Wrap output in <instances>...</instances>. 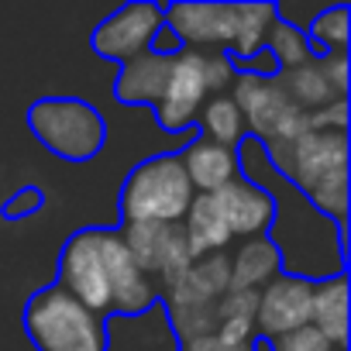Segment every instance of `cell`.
<instances>
[{
	"mask_svg": "<svg viewBox=\"0 0 351 351\" xmlns=\"http://www.w3.org/2000/svg\"><path fill=\"white\" fill-rule=\"evenodd\" d=\"M348 32H351L348 8H330V11L317 14L313 25H310V38H313V45H320L324 52L330 49V56L348 49Z\"/></svg>",
	"mask_w": 351,
	"mask_h": 351,
	"instance_id": "cell-23",
	"label": "cell"
},
{
	"mask_svg": "<svg viewBox=\"0 0 351 351\" xmlns=\"http://www.w3.org/2000/svg\"><path fill=\"white\" fill-rule=\"evenodd\" d=\"M100 255H104V269H107V282H110V306H117L124 313H145L155 303V286L131 262L121 234L100 231Z\"/></svg>",
	"mask_w": 351,
	"mask_h": 351,
	"instance_id": "cell-11",
	"label": "cell"
},
{
	"mask_svg": "<svg viewBox=\"0 0 351 351\" xmlns=\"http://www.w3.org/2000/svg\"><path fill=\"white\" fill-rule=\"evenodd\" d=\"M38 207H42V190H38V186H28V190L14 193V197L4 204V217L18 221V217H25V214H35Z\"/></svg>",
	"mask_w": 351,
	"mask_h": 351,
	"instance_id": "cell-28",
	"label": "cell"
},
{
	"mask_svg": "<svg viewBox=\"0 0 351 351\" xmlns=\"http://www.w3.org/2000/svg\"><path fill=\"white\" fill-rule=\"evenodd\" d=\"M234 107L241 110V121L252 124V131L269 141L279 128V121L289 114V97L286 90L279 86V80H265V76H252L245 73L238 80V97H234Z\"/></svg>",
	"mask_w": 351,
	"mask_h": 351,
	"instance_id": "cell-13",
	"label": "cell"
},
{
	"mask_svg": "<svg viewBox=\"0 0 351 351\" xmlns=\"http://www.w3.org/2000/svg\"><path fill=\"white\" fill-rule=\"evenodd\" d=\"M279 86L286 90V97H289V104H296L300 110H306V107H327L337 93H334V86L327 83V76H324V66L320 62H303V66H296V69H286L282 73V80H279ZM341 100V97H337Z\"/></svg>",
	"mask_w": 351,
	"mask_h": 351,
	"instance_id": "cell-19",
	"label": "cell"
},
{
	"mask_svg": "<svg viewBox=\"0 0 351 351\" xmlns=\"http://www.w3.org/2000/svg\"><path fill=\"white\" fill-rule=\"evenodd\" d=\"M186 351H255V348H252V341H228L214 330V334H204V337L190 341Z\"/></svg>",
	"mask_w": 351,
	"mask_h": 351,
	"instance_id": "cell-30",
	"label": "cell"
},
{
	"mask_svg": "<svg viewBox=\"0 0 351 351\" xmlns=\"http://www.w3.org/2000/svg\"><path fill=\"white\" fill-rule=\"evenodd\" d=\"M186 228H183V238H186V252L190 258H204V255H214L217 248H224L231 241V231L214 204L210 193H200L193 197L190 210H186Z\"/></svg>",
	"mask_w": 351,
	"mask_h": 351,
	"instance_id": "cell-17",
	"label": "cell"
},
{
	"mask_svg": "<svg viewBox=\"0 0 351 351\" xmlns=\"http://www.w3.org/2000/svg\"><path fill=\"white\" fill-rule=\"evenodd\" d=\"M59 279L69 296H76L83 306L107 310L110 306V282L100 255V231H80L66 241L62 262H59Z\"/></svg>",
	"mask_w": 351,
	"mask_h": 351,
	"instance_id": "cell-5",
	"label": "cell"
},
{
	"mask_svg": "<svg viewBox=\"0 0 351 351\" xmlns=\"http://www.w3.org/2000/svg\"><path fill=\"white\" fill-rule=\"evenodd\" d=\"M207 80H204V56L200 52H180L172 56L169 83L162 100L155 104V117L165 131H183L193 124L197 110H204Z\"/></svg>",
	"mask_w": 351,
	"mask_h": 351,
	"instance_id": "cell-8",
	"label": "cell"
},
{
	"mask_svg": "<svg viewBox=\"0 0 351 351\" xmlns=\"http://www.w3.org/2000/svg\"><path fill=\"white\" fill-rule=\"evenodd\" d=\"M310 324L324 334V341L334 351H348V282L344 276H334L313 286Z\"/></svg>",
	"mask_w": 351,
	"mask_h": 351,
	"instance_id": "cell-16",
	"label": "cell"
},
{
	"mask_svg": "<svg viewBox=\"0 0 351 351\" xmlns=\"http://www.w3.org/2000/svg\"><path fill=\"white\" fill-rule=\"evenodd\" d=\"M279 269V248L269 238H255L241 248L234 269H231V289H252L258 293V286H269L272 276Z\"/></svg>",
	"mask_w": 351,
	"mask_h": 351,
	"instance_id": "cell-18",
	"label": "cell"
},
{
	"mask_svg": "<svg viewBox=\"0 0 351 351\" xmlns=\"http://www.w3.org/2000/svg\"><path fill=\"white\" fill-rule=\"evenodd\" d=\"M169 69L172 59L155 56V52H141L131 62H124L121 80H117V100L121 104H158L169 83Z\"/></svg>",
	"mask_w": 351,
	"mask_h": 351,
	"instance_id": "cell-15",
	"label": "cell"
},
{
	"mask_svg": "<svg viewBox=\"0 0 351 351\" xmlns=\"http://www.w3.org/2000/svg\"><path fill=\"white\" fill-rule=\"evenodd\" d=\"M28 124L35 138L66 162H86L107 141L104 117L86 100H76V97H45L32 104Z\"/></svg>",
	"mask_w": 351,
	"mask_h": 351,
	"instance_id": "cell-4",
	"label": "cell"
},
{
	"mask_svg": "<svg viewBox=\"0 0 351 351\" xmlns=\"http://www.w3.org/2000/svg\"><path fill=\"white\" fill-rule=\"evenodd\" d=\"M255 310H258V293H252V289H228V296L217 303V317L221 320L255 324Z\"/></svg>",
	"mask_w": 351,
	"mask_h": 351,
	"instance_id": "cell-26",
	"label": "cell"
},
{
	"mask_svg": "<svg viewBox=\"0 0 351 351\" xmlns=\"http://www.w3.org/2000/svg\"><path fill=\"white\" fill-rule=\"evenodd\" d=\"M121 241L145 276H165L169 282L180 279L193 262L180 224H128Z\"/></svg>",
	"mask_w": 351,
	"mask_h": 351,
	"instance_id": "cell-6",
	"label": "cell"
},
{
	"mask_svg": "<svg viewBox=\"0 0 351 351\" xmlns=\"http://www.w3.org/2000/svg\"><path fill=\"white\" fill-rule=\"evenodd\" d=\"M193 186L180 155L145 158L121 190L124 224H180L193 204Z\"/></svg>",
	"mask_w": 351,
	"mask_h": 351,
	"instance_id": "cell-2",
	"label": "cell"
},
{
	"mask_svg": "<svg viewBox=\"0 0 351 351\" xmlns=\"http://www.w3.org/2000/svg\"><path fill=\"white\" fill-rule=\"evenodd\" d=\"M231 76H234V69H231V62L224 59V56H204V80H207V90H221V86H228L231 83Z\"/></svg>",
	"mask_w": 351,
	"mask_h": 351,
	"instance_id": "cell-29",
	"label": "cell"
},
{
	"mask_svg": "<svg viewBox=\"0 0 351 351\" xmlns=\"http://www.w3.org/2000/svg\"><path fill=\"white\" fill-rule=\"evenodd\" d=\"M169 313H172L176 330H180L186 341L214 334V320H217V306L214 303H172Z\"/></svg>",
	"mask_w": 351,
	"mask_h": 351,
	"instance_id": "cell-24",
	"label": "cell"
},
{
	"mask_svg": "<svg viewBox=\"0 0 351 351\" xmlns=\"http://www.w3.org/2000/svg\"><path fill=\"white\" fill-rule=\"evenodd\" d=\"M265 348L269 351H334L313 324H303L296 330H286V334L272 337V344H265Z\"/></svg>",
	"mask_w": 351,
	"mask_h": 351,
	"instance_id": "cell-25",
	"label": "cell"
},
{
	"mask_svg": "<svg viewBox=\"0 0 351 351\" xmlns=\"http://www.w3.org/2000/svg\"><path fill=\"white\" fill-rule=\"evenodd\" d=\"M344 110H348L344 100H334V104L306 114V124H310V131H344V121H348Z\"/></svg>",
	"mask_w": 351,
	"mask_h": 351,
	"instance_id": "cell-27",
	"label": "cell"
},
{
	"mask_svg": "<svg viewBox=\"0 0 351 351\" xmlns=\"http://www.w3.org/2000/svg\"><path fill=\"white\" fill-rule=\"evenodd\" d=\"M320 66H324V76H327V83L334 86V93L341 97V93H344V86H348V73H344V69H348V56H344V52L324 56V62H320Z\"/></svg>",
	"mask_w": 351,
	"mask_h": 351,
	"instance_id": "cell-31",
	"label": "cell"
},
{
	"mask_svg": "<svg viewBox=\"0 0 351 351\" xmlns=\"http://www.w3.org/2000/svg\"><path fill=\"white\" fill-rule=\"evenodd\" d=\"M269 56L282 66V69H296V66H303V62H310V42H306V35H300L293 25H286V21H276L272 28H269Z\"/></svg>",
	"mask_w": 351,
	"mask_h": 351,
	"instance_id": "cell-21",
	"label": "cell"
},
{
	"mask_svg": "<svg viewBox=\"0 0 351 351\" xmlns=\"http://www.w3.org/2000/svg\"><path fill=\"white\" fill-rule=\"evenodd\" d=\"M162 28V8L155 4H128L114 11L93 32V52L104 59L131 62L134 56L148 52L155 32Z\"/></svg>",
	"mask_w": 351,
	"mask_h": 351,
	"instance_id": "cell-7",
	"label": "cell"
},
{
	"mask_svg": "<svg viewBox=\"0 0 351 351\" xmlns=\"http://www.w3.org/2000/svg\"><path fill=\"white\" fill-rule=\"evenodd\" d=\"M204 128H207L210 141L231 148V145L241 138L245 121H241V110L234 107L231 97H217V100H210V104L204 107Z\"/></svg>",
	"mask_w": 351,
	"mask_h": 351,
	"instance_id": "cell-22",
	"label": "cell"
},
{
	"mask_svg": "<svg viewBox=\"0 0 351 351\" xmlns=\"http://www.w3.org/2000/svg\"><path fill=\"white\" fill-rule=\"evenodd\" d=\"M310 306H313V282L303 276H279L258 293L255 327L265 337H279L286 330L310 324Z\"/></svg>",
	"mask_w": 351,
	"mask_h": 351,
	"instance_id": "cell-10",
	"label": "cell"
},
{
	"mask_svg": "<svg viewBox=\"0 0 351 351\" xmlns=\"http://www.w3.org/2000/svg\"><path fill=\"white\" fill-rule=\"evenodd\" d=\"M210 197H214V204H217V210H221V217H224L231 238H234V234L255 238V234H262V231L272 224V217H276L272 197H269L262 186H255L252 180H245V176L231 180L228 186H221V190L210 193Z\"/></svg>",
	"mask_w": 351,
	"mask_h": 351,
	"instance_id": "cell-12",
	"label": "cell"
},
{
	"mask_svg": "<svg viewBox=\"0 0 351 351\" xmlns=\"http://www.w3.org/2000/svg\"><path fill=\"white\" fill-rule=\"evenodd\" d=\"M272 158L293 183L337 224H344L348 207V141L344 131H306L289 148H276Z\"/></svg>",
	"mask_w": 351,
	"mask_h": 351,
	"instance_id": "cell-1",
	"label": "cell"
},
{
	"mask_svg": "<svg viewBox=\"0 0 351 351\" xmlns=\"http://www.w3.org/2000/svg\"><path fill=\"white\" fill-rule=\"evenodd\" d=\"M25 327L38 351H107V330L100 317L62 286H49L32 296Z\"/></svg>",
	"mask_w": 351,
	"mask_h": 351,
	"instance_id": "cell-3",
	"label": "cell"
},
{
	"mask_svg": "<svg viewBox=\"0 0 351 351\" xmlns=\"http://www.w3.org/2000/svg\"><path fill=\"white\" fill-rule=\"evenodd\" d=\"M183 158V169H186V180L193 186V193H217L221 186H228L231 180H238V155L228 148V145H217L210 138H200L190 145Z\"/></svg>",
	"mask_w": 351,
	"mask_h": 351,
	"instance_id": "cell-14",
	"label": "cell"
},
{
	"mask_svg": "<svg viewBox=\"0 0 351 351\" xmlns=\"http://www.w3.org/2000/svg\"><path fill=\"white\" fill-rule=\"evenodd\" d=\"M276 25V4H241V21H238V38H234V59L245 66L255 59L269 38V28Z\"/></svg>",
	"mask_w": 351,
	"mask_h": 351,
	"instance_id": "cell-20",
	"label": "cell"
},
{
	"mask_svg": "<svg viewBox=\"0 0 351 351\" xmlns=\"http://www.w3.org/2000/svg\"><path fill=\"white\" fill-rule=\"evenodd\" d=\"M162 21L190 45H234L241 4H172L162 11Z\"/></svg>",
	"mask_w": 351,
	"mask_h": 351,
	"instance_id": "cell-9",
	"label": "cell"
}]
</instances>
